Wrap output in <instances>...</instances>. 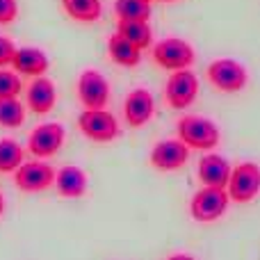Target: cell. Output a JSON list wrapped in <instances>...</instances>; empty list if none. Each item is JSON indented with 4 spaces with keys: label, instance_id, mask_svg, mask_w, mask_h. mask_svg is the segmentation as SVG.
I'll list each match as a JSON object with an SVG mask.
<instances>
[{
    "label": "cell",
    "instance_id": "obj_15",
    "mask_svg": "<svg viewBox=\"0 0 260 260\" xmlns=\"http://www.w3.org/2000/svg\"><path fill=\"white\" fill-rule=\"evenodd\" d=\"M9 67L18 73V76L25 78H41L48 73L50 69V59L48 55L41 48H35V46H25V48H16L12 57V64Z\"/></svg>",
    "mask_w": 260,
    "mask_h": 260
},
{
    "label": "cell",
    "instance_id": "obj_7",
    "mask_svg": "<svg viewBox=\"0 0 260 260\" xmlns=\"http://www.w3.org/2000/svg\"><path fill=\"white\" fill-rule=\"evenodd\" d=\"M76 94L85 110H105L110 103V82L96 69H85L78 76Z\"/></svg>",
    "mask_w": 260,
    "mask_h": 260
},
{
    "label": "cell",
    "instance_id": "obj_9",
    "mask_svg": "<svg viewBox=\"0 0 260 260\" xmlns=\"http://www.w3.org/2000/svg\"><path fill=\"white\" fill-rule=\"evenodd\" d=\"M55 174H57V171L44 160L23 162V165L14 171V185H16L21 192L37 194V192L48 189L50 185H55Z\"/></svg>",
    "mask_w": 260,
    "mask_h": 260
},
{
    "label": "cell",
    "instance_id": "obj_3",
    "mask_svg": "<svg viewBox=\"0 0 260 260\" xmlns=\"http://www.w3.org/2000/svg\"><path fill=\"white\" fill-rule=\"evenodd\" d=\"M206 76L210 80V85L217 91H224V94H238L249 82L247 67L233 57H219L215 62H210L206 69Z\"/></svg>",
    "mask_w": 260,
    "mask_h": 260
},
{
    "label": "cell",
    "instance_id": "obj_23",
    "mask_svg": "<svg viewBox=\"0 0 260 260\" xmlns=\"http://www.w3.org/2000/svg\"><path fill=\"white\" fill-rule=\"evenodd\" d=\"M23 80L14 69H0V99H18Z\"/></svg>",
    "mask_w": 260,
    "mask_h": 260
},
{
    "label": "cell",
    "instance_id": "obj_22",
    "mask_svg": "<svg viewBox=\"0 0 260 260\" xmlns=\"http://www.w3.org/2000/svg\"><path fill=\"white\" fill-rule=\"evenodd\" d=\"M25 121V105L18 99H0V126L3 128H21Z\"/></svg>",
    "mask_w": 260,
    "mask_h": 260
},
{
    "label": "cell",
    "instance_id": "obj_28",
    "mask_svg": "<svg viewBox=\"0 0 260 260\" xmlns=\"http://www.w3.org/2000/svg\"><path fill=\"white\" fill-rule=\"evenodd\" d=\"M162 3H178V0H162Z\"/></svg>",
    "mask_w": 260,
    "mask_h": 260
},
{
    "label": "cell",
    "instance_id": "obj_24",
    "mask_svg": "<svg viewBox=\"0 0 260 260\" xmlns=\"http://www.w3.org/2000/svg\"><path fill=\"white\" fill-rule=\"evenodd\" d=\"M18 16V0H0V25H9Z\"/></svg>",
    "mask_w": 260,
    "mask_h": 260
},
{
    "label": "cell",
    "instance_id": "obj_5",
    "mask_svg": "<svg viewBox=\"0 0 260 260\" xmlns=\"http://www.w3.org/2000/svg\"><path fill=\"white\" fill-rule=\"evenodd\" d=\"M229 199L233 203H251L260 194V165L256 162H240L231 171L226 185Z\"/></svg>",
    "mask_w": 260,
    "mask_h": 260
},
{
    "label": "cell",
    "instance_id": "obj_13",
    "mask_svg": "<svg viewBox=\"0 0 260 260\" xmlns=\"http://www.w3.org/2000/svg\"><path fill=\"white\" fill-rule=\"evenodd\" d=\"M55 103H57V89H55V82L50 78L41 76V78H32V82L25 89V105L32 114H44L53 112Z\"/></svg>",
    "mask_w": 260,
    "mask_h": 260
},
{
    "label": "cell",
    "instance_id": "obj_26",
    "mask_svg": "<svg viewBox=\"0 0 260 260\" xmlns=\"http://www.w3.org/2000/svg\"><path fill=\"white\" fill-rule=\"evenodd\" d=\"M167 260H194V258L187 256V253H174V256H169Z\"/></svg>",
    "mask_w": 260,
    "mask_h": 260
},
{
    "label": "cell",
    "instance_id": "obj_18",
    "mask_svg": "<svg viewBox=\"0 0 260 260\" xmlns=\"http://www.w3.org/2000/svg\"><path fill=\"white\" fill-rule=\"evenodd\" d=\"M117 32L135 44L139 50H146L153 46V30L148 21H117Z\"/></svg>",
    "mask_w": 260,
    "mask_h": 260
},
{
    "label": "cell",
    "instance_id": "obj_27",
    "mask_svg": "<svg viewBox=\"0 0 260 260\" xmlns=\"http://www.w3.org/2000/svg\"><path fill=\"white\" fill-rule=\"evenodd\" d=\"M3 212H5V197H3V192H0V217H3Z\"/></svg>",
    "mask_w": 260,
    "mask_h": 260
},
{
    "label": "cell",
    "instance_id": "obj_4",
    "mask_svg": "<svg viewBox=\"0 0 260 260\" xmlns=\"http://www.w3.org/2000/svg\"><path fill=\"white\" fill-rule=\"evenodd\" d=\"M229 192L219 187H201L194 192L192 201H189V215L199 224H212V221L221 219L229 210Z\"/></svg>",
    "mask_w": 260,
    "mask_h": 260
},
{
    "label": "cell",
    "instance_id": "obj_8",
    "mask_svg": "<svg viewBox=\"0 0 260 260\" xmlns=\"http://www.w3.org/2000/svg\"><path fill=\"white\" fill-rule=\"evenodd\" d=\"M199 89H201V85H199V78L192 69L174 71L165 85V101L174 110H187L197 101Z\"/></svg>",
    "mask_w": 260,
    "mask_h": 260
},
{
    "label": "cell",
    "instance_id": "obj_1",
    "mask_svg": "<svg viewBox=\"0 0 260 260\" xmlns=\"http://www.w3.org/2000/svg\"><path fill=\"white\" fill-rule=\"evenodd\" d=\"M176 133H178V139L189 151H203V153L215 151L221 139L219 126L206 117H199V114H185V117H180Z\"/></svg>",
    "mask_w": 260,
    "mask_h": 260
},
{
    "label": "cell",
    "instance_id": "obj_11",
    "mask_svg": "<svg viewBox=\"0 0 260 260\" xmlns=\"http://www.w3.org/2000/svg\"><path fill=\"white\" fill-rule=\"evenodd\" d=\"M187 160H189V148L178 137L157 142L151 148V155H148L151 167L157 171H178L187 165Z\"/></svg>",
    "mask_w": 260,
    "mask_h": 260
},
{
    "label": "cell",
    "instance_id": "obj_14",
    "mask_svg": "<svg viewBox=\"0 0 260 260\" xmlns=\"http://www.w3.org/2000/svg\"><path fill=\"white\" fill-rule=\"evenodd\" d=\"M231 162L226 160L219 153H206V155L199 160V180L203 183V187H219L226 189L231 178Z\"/></svg>",
    "mask_w": 260,
    "mask_h": 260
},
{
    "label": "cell",
    "instance_id": "obj_25",
    "mask_svg": "<svg viewBox=\"0 0 260 260\" xmlns=\"http://www.w3.org/2000/svg\"><path fill=\"white\" fill-rule=\"evenodd\" d=\"M16 53V44H14L9 37L0 35V69H7L12 64V57Z\"/></svg>",
    "mask_w": 260,
    "mask_h": 260
},
{
    "label": "cell",
    "instance_id": "obj_29",
    "mask_svg": "<svg viewBox=\"0 0 260 260\" xmlns=\"http://www.w3.org/2000/svg\"><path fill=\"white\" fill-rule=\"evenodd\" d=\"M146 3H153V0H146Z\"/></svg>",
    "mask_w": 260,
    "mask_h": 260
},
{
    "label": "cell",
    "instance_id": "obj_21",
    "mask_svg": "<svg viewBox=\"0 0 260 260\" xmlns=\"http://www.w3.org/2000/svg\"><path fill=\"white\" fill-rule=\"evenodd\" d=\"M151 12V3L146 0H114L117 21H148Z\"/></svg>",
    "mask_w": 260,
    "mask_h": 260
},
{
    "label": "cell",
    "instance_id": "obj_19",
    "mask_svg": "<svg viewBox=\"0 0 260 260\" xmlns=\"http://www.w3.org/2000/svg\"><path fill=\"white\" fill-rule=\"evenodd\" d=\"M62 7L67 16L78 23H96L103 14L101 0H62Z\"/></svg>",
    "mask_w": 260,
    "mask_h": 260
},
{
    "label": "cell",
    "instance_id": "obj_12",
    "mask_svg": "<svg viewBox=\"0 0 260 260\" xmlns=\"http://www.w3.org/2000/svg\"><path fill=\"white\" fill-rule=\"evenodd\" d=\"M155 114V99L148 89L137 87L123 101V119L130 128H144Z\"/></svg>",
    "mask_w": 260,
    "mask_h": 260
},
{
    "label": "cell",
    "instance_id": "obj_2",
    "mask_svg": "<svg viewBox=\"0 0 260 260\" xmlns=\"http://www.w3.org/2000/svg\"><path fill=\"white\" fill-rule=\"evenodd\" d=\"M197 53H194L192 44L180 37H165L157 44H153V62L160 69L174 73L183 71V69H192Z\"/></svg>",
    "mask_w": 260,
    "mask_h": 260
},
{
    "label": "cell",
    "instance_id": "obj_20",
    "mask_svg": "<svg viewBox=\"0 0 260 260\" xmlns=\"http://www.w3.org/2000/svg\"><path fill=\"white\" fill-rule=\"evenodd\" d=\"M25 162V148L12 137L0 139V174H14Z\"/></svg>",
    "mask_w": 260,
    "mask_h": 260
},
{
    "label": "cell",
    "instance_id": "obj_17",
    "mask_svg": "<svg viewBox=\"0 0 260 260\" xmlns=\"http://www.w3.org/2000/svg\"><path fill=\"white\" fill-rule=\"evenodd\" d=\"M108 55L117 67H123V69H135L139 62H142V50H139L135 44H130L128 39H123L119 32L110 35Z\"/></svg>",
    "mask_w": 260,
    "mask_h": 260
},
{
    "label": "cell",
    "instance_id": "obj_16",
    "mask_svg": "<svg viewBox=\"0 0 260 260\" xmlns=\"http://www.w3.org/2000/svg\"><path fill=\"white\" fill-rule=\"evenodd\" d=\"M87 185H89V178H87L85 169H80L76 165H67L55 174V187H57L59 197H64V199L85 197Z\"/></svg>",
    "mask_w": 260,
    "mask_h": 260
},
{
    "label": "cell",
    "instance_id": "obj_10",
    "mask_svg": "<svg viewBox=\"0 0 260 260\" xmlns=\"http://www.w3.org/2000/svg\"><path fill=\"white\" fill-rule=\"evenodd\" d=\"M64 139H67V130L62 123H39L27 137V151L39 160H46V157H53L64 146Z\"/></svg>",
    "mask_w": 260,
    "mask_h": 260
},
{
    "label": "cell",
    "instance_id": "obj_6",
    "mask_svg": "<svg viewBox=\"0 0 260 260\" xmlns=\"http://www.w3.org/2000/svg\"><path fill=\"white\" fill-rule=\"evenodd\" d=\"M78 128L87 139L96 144H108L119 137V121L108 108L105 110H82L78 117Z\"/></svg>",
    "mask_w": 260,
    "mask_h": 260
}]
</instances>
